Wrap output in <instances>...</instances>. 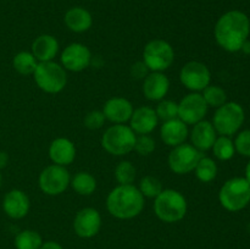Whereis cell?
Here are the masks:
<instances>
[{
	"mask_svg": "<svg viewBox=\"0 0 250 249\" xmlns=\"http://www.w3.org/2000/svg\"><path fill=\"white\" fill-rule=\"evenodd\" d=\"M250 33L249 17L239 10L226 12L217 20L214 34L217 44L229 53L241 50Z\"/></svg>",
	"mask_w": 250,
	"mask_h": 249,
	"instance_id": "cell-1",
	"label": "cell"
},
{
	"mask_svg": "<svg viewBox=\"0 0 250 249\" xmlns=\"http://www.w3.org/2000/svg\"><path fill=\"white\" fill-rule=\"evenodd\" d=\"M106 208L116 219H133L143 211L144 197L133 185H120L107 195Z\"/></svg>",
	"mask_w": 250,
	"mask_h": 249,
	"instance_id": "cell-2",
	"label": "cell"
},
{
	"mask_svg": "<svg viewBox=\"0 0 250 249\" xmlns=\"http://www.w3.org/2000/svg\"><path fill=\"white\" fill-rule=\"evenodd\" d=\"M185 195L175 189H163L154 202V212L164 222H178L187 214Z\"/></svg>",
	"mask_w": 250,
	"mask_h": 249,
	"instance_id": "cell-3",
	"label": "cell"
},
{
	"mask_svg": "<svg viewBox=\"0 0 250 249\" xmlns=\"http://www.w3.org/2000/svg\"><path fill=\"white\" fill-rule=\"evenodd\" d=\"M219 200L229 211H239L250 203V183L246 177L226 181L219 193Z\"/></svg>",
	"mask_w": 250,
	"mask_h": 249,
	"instance_id": "cell-4",
	"label": "cell"
},
{
	"mask_svg": "<svg viewBox=\"0 0 250 249\" xmlns=\"http://www.w3.org/2000/svg\"><path fill=\"white\" fill-rule=\"evenodd\" d=\"M137 136L126 124H114L104 132L102 145L111 155L122 156L134 150Z\"/></svg>",
	"mask_w": 250,
	"mask_h": 249,
	"instance_id": "cell-5",
	"label": "cell"
},
{
	"mask_svg": "<svg viewBox=\"0 0 250 249\" xmlns=\"http://www.w3.org/2000/svg\"><path fill=\"white\" fill-rule=\"evenodd\" d=\"M33 77L37 85L43 92L49 93V94L60 93L67 83L66 70L54 61L39 62L34 71Z\"/></svg>",
	"mask_w": 250,
	"mask_h": 249,
	"instance_id": "cell-6",
	"label": "cell"
},
{
	"mask_svg": "<svg viewBox=\"0 0 250 249\" xmlns=\"http://www.w3.org/2000/svg\"><path fill=\"white\" fill-rule=\"evenodd\" d=\"M175 51L168 42L154 39L146 45L143 51V62L150 72H163L172 65Z\"/></svg>",
	"mask_w": 250,
	"mask_h": 249,
	"instance_id": "cell-7",
	"label": "cell"
},
{
	"mask_svg": "<svg viewBox=\"0 0 250 249\" xmlns=\"http://www.w3.org/2000/svg\"><path fill=\"white\" fill-rule=\"evenodd\" d=\"M244 110L238 103L229 102L225 103L222 106L217 107L214 115L215 129L221 136H232L237 133L244 122Z\"/></svg>",
	"mask_w": 250,
	"mask_h": 249,
	"instance_id": "cell-8",
	"label": "cell"
},
{
	"mask_svg": "<svg viewBox=\"0 0 250 249\" xmlns=\"http://www.w3.org/2000/svg\"><path fill=\"white\" fill-rule=\"evenodd\" d=\"M39 188L48 195H59L70 186L71 176L65 166L49 165L39 175Z\"/></svg>",
	"mask_w": 250,
	"mask_h": 249,
	"instance_id": "cell-9",
	"label": "cell"
},
{
	"mask_svg": "<svg viewBox=\"0 0 250 249\" xmlns=\"http://www.w3.org/2000/svg\"><path fill=\"white\" fill-rule=\"evenodd\" d=\"M202 156V151L194 148L192 144H180L171 150L168 155V166L171 171L177 175H187L194 171Z\"/></svg>",
	"mask_w": 250,
	"mask_h": 249,
	"instance_id": "cell-10",
	"label": "cell"
},
{
	"mask_svg": "<svg viewBox=\"0 0 250 249\" xmlns=\"http://www.w3.org/2000/svg\"><path fill=\"white\" fill-rule=\"evenodd\" d=\"M180 80L187 89L198 93L210 85L211 73L208 66L203 62L189 61L181 68Z\"/></svg>",
	"mask_w": 250,
	"mask_h": 249,
	"instance_id": "cell-11",
	"label": "cell"
},
{
	"mask_svg": "<svg viewBox=\"0 0 250 249\" xmlns=\"http://www.w3.org/2000/svg\"><path fill=\"white\" fill-rule=\"evenodd\" d=\"M208 104L200 93H190L178 103V119L186 124H195L204 120Z\"/></svg>",
	"mask_w": 250,
	"mask_h": 249,
	"instance_id": "cell-12",
	"label": "cell"
},
{
	"mask_svg": "<svg viewBox=\"0 0 250 249\" xmlns=\"http://www.w3.org/2000/svg\"><path fill=\"white\" fill-rule=\"evenodd\" d=\"M92 53L82 43H72L63 49L61 54V63L65 70L80 72L89 66Z\"/></svg>",
	"mask_w": 250,
	"mask_h": 249,
	"instance_id": "cell-13",
	"label": "cell"
},
{
	"mask_svg": "<svg viewBox=\"0 0 250 249\" xmlns=\"http://www.w3.org/2000/svg\"><path fill=\"white\" fill-rule=\"evenodd\" d=\"M102 227V216L94 208L80 210L73 220V229L81 238H92L99 233Z\"/></svg>",
	"mask_w": 250,
	"mask_h": 249,
	"instance_id": "cell-14",
	"label": "cell"
},
{
	"mask_svg": "<svg viewBox=\"0 0 250 249\" xmlns=\"http://www.w3.org/2000/svg\"><path fill=\"white\" fill-rule=\"evenodd\" d=\"M133 105L129 100L125 98H111L107 100L103 107V114L105 119L116 124H124L125 122L129 121L132 114H133Z\"/></svg>",
	"mask_w": 250,
	"mask_h": 249,
	"instance_id": "cell-15",
	"label": "cell"
},
{
	"mask_svg": "<svg viewBox=\"0 0 250 249\" xmlns=\"http://www.w3.org/2000/svg\"><path fill=\"white\" fill-rule=\"evenodd\" d=\"M29 198L23 190L12 189L7 193L2 200V209L5 214L15 220L22 219L29 211Z\"/></svg>",
	"mask_w": 250,
	"mask_h": 249,
	"instance_id": "cell-16",
	"label": "cell"
},
{
	"mask_svg": "<svg viewBox=\"0 0 250 249\" xmlns=\"http://www.w3.org/2000/svg\"><path fill=\"white\" fill-rule=\"evenodd\" d=\"M159 117L155 110L150 106H141L133 110L129 124L134 133L138 134H149L158 126Z\"/></svg>",
	"mask_w": 250,
	"mask_h": 249,
	"instance_id": "cell-17",
	"label": "cell"
},
{
	"mask_svg": "<svg viewBox=\"0 0 250 249\" xmlns=\"http://www.w3.org/2000/svg\"><path fill=\"white\" fill-rule=\"evenodd\" d=\"M217 138V132L214 124L209 121L202 120L193 126L190 132L192 145L199 151H207L212 148Z\"/></svg>",
	"mask_w": 250,
	"mask_h": 249,
	"instance_id": "cell-18",
	"label": "cell"
},
{
	"mask_svg": "<svg viewBox=\"0 0 250 249\" xmlns=\"http://www.w3.org/2000/svg\"><path fill=\"white\" fill-rule=\"evenodd\" d=\"M170 89V81L163 72H149L144 78L143 93L146 99L151 102H160Z\"/></svg>",
	"mask_w": 250,
	"mask_h": 249,
	"instance_id": "cell-19",
	"label": "cell"
},
{
	"mask_svg": "<svg viewBox=\"0 0 250 249\" xmlns=\"http://www.w3.org/2000/svg\"><path fill=\"white\" fill-rule=\"evenodd\" d=\"M188 127L182 120L173 119L165 121L160 128V136L164 143L168 146H177L180 144H183L186 139L188 138Z\"/></svg>",
	"mask_w": 250,
	"mask_h": 249,
	"instance_id": "cell-20",
	"label": "cell"
},
{
	"mask_svg": "<svg viewBox=\"0 0 250 249\" xmlns=\"http://www.w3.org/2000/svg\"><path fill=\"white\" fill-rule=\"evenodd\" d=\"M49 158L55 165L67 166L73 163L76 158V146L70 139L56 138L49 146Z\"/></svg>",
	"mask_w": 250,
	"mask_h": 249,
	"instance_id": "cell-21",
	"label": "cell"
},
{
	"mask_svg": "<svg viewBox=\"0 0 250 249\" xmlns=\"http://www.w3.org/2000/svg\"><path fill=\"white\" fill-rule=\"evenodd\" d=\"M59 51V42L50 34H42L32 43V54L37 61H53Z\"/></svg>",
	"mask_w": 250,
	"mask_h": 249,
	"instance_id": "cell-22",
	"label": "cell"
},
{
	"mask_svg": "<svg viewBox=\"0 0 250 249\" xmlns=\"http://www.w3.org/2000/svg\"><path fill=\"white\" fill-rule=\"evenodd\" d=\"M66 27L76 33H83L92 27L93 17L88 10L83 7H71L63 17Z\"/></svg>",
	"mask_w": 250,
	"mask_h": 249,
	"instance_id": "cell-23",
	"label": "cell"
},
{
	"mask_svg": "<svg viewBox=\"0 0 250 249\" xmlns=\"http://www.w3.org/2000/svg\"><path fill=\"white\" fill-rule=\"evenodd\" d=\"M70 185L72 186L73 190L80 195H90L97 189V181L94 176L85 171L76 173L71 180Z\"/></svg>",
	"mask_w": 250,
	"mask_h": 249,
	"instance_id": "cell-24",
	"label": "cell"
},
{
	"mask_svg": "<svg viewBox=\"0 0 250 249\" xmlns=\"http://www.w3.org/2000/svg\"><path fill=\"white\" fill-rule=\"evenodd\" d=\"M12 65H14V68L20 75L28 76L33 75L38 62H37V59L34 58L32 53H29V51H20L19 54L15 55L14 60H12Z\"/></svg>",
	"mask_w": 250,
	"mask_h": 249,
	"instance_id": "cell-25",
	"label": "cell"
},
{
	"mask_svg": "<svg viewBox=\"0 0 250 249\" xmlns=\"http://www.w3.org/2000/svg\"><path fill=\"white\" fill-rule=\"evenodd\" d=\"M195 176L200 182H211L217 176V165L209 156H202L194 168Z\"/></svg>",
	"mask_w": 250,
	"mask_h": 249,
	"instance_id": "cell-26",
	"label": "cell"
},
{
	"mask_svg": "<svg viewBox=\"0 0 250 249\" xmlns=\"http://www.w3.org/2000/svg\"><path fill=\"white\" fill-rule=\"evenodd\" d=\"M43 244L42 236L32 229L21 231L15 237V247L16 249H39Z\"/></svg>",
	"mask_w": 250,
	"mask_h": 249,
	"instance_id": "cell-27",
	"label": "cell"
},
{
	"mask_svg": "<svg viewBox=\"0 0 250 249\" xmlns=\"http://www.w3.org/2000/svg\"><path fill=\"white\" fill-rule=\"evenodd\" d=\"M212 151L219 160L227 161L233 158L236 148H234L233 141L229 137L221 136L215 141L214 145H212Z\"/></svg>",
	"mask_w": 250,
	"mask_h": 249,
	"instance_id": "cell-28",
	"label": "cell"
},
{
	"mask_svg": "<svg viewBox=\"0 0 250 249\" xmlns=\"http://www.w3.org/2000/svg\"><path fill=\"white\" fill-rule=\"evenodd\" d=\"M203 98L207 102L208 106L212 107H220L227 103V94L221 87L217 85H208L204 90H203Z\"/></svg>",
	"mask_w": 250,
	"mask_h": 249,
	"instance_id": "cell-29",
	"label": "cell"
},
{
	"mask_svg": "<svg viewBox=\"0 0 250 249\" xmlns=\"http://www.w3.org/2000/svg\"><path fill=\"white\" fill-rule=\"evenodd\" d=\"M137 170L131 161H121L115 168V178L120 185H132L136 180Z\"/></svg>",
	"mask_w": 250,
	"mask_h": 249,
	"instance_id": "cell-30",
	"label": "cell"
},
{
	"mask_svg": "<svg viewBox=\"0 0 250 249\" xmlns=\"http://www.w3.org/2000/svg\"><path fill=\"white\" fill-rule=\"evenodd\" d=\"M139 190L146 198H156L163 190V185L154 176H146L139 182Z\"/></svg>",
	"mask_w": 250,
	"mask_h": 249,
	"instance_id": "cell-31",
	"label": "cell"
},
{
	"mask_svg": "<svg viewBox=\"0 0 250 249\" xmlns=\"http://www.w3.org/2000/svg\"><path fill=\"white\" fill-rule=\"evenodd\" d=\"M156 115L159 120H163L164 122L168 120L177 119L178 117V104L172 100H160L155 109Z\"/></svg>",
	"mask_w": 250,
	"mask_h": 249,
	"instance_id": "cell-32",
	"label": "cell"
},
{
	"mask_svg": "<svg viewBox=\"0 0 250 249\" xmlns=\"http://www.w3.org/2000/svg\"><path fill=\"white\" fill-rule=\"evenodd\" d=\"M154 149H155V141L149 134H139L136 138L134 150L139 155H150L154 151Z\"/></svg>",
	"mask_w": 250,
	"mask_h": 249,
	"instance_id": "cell-33",
	"label": "cell"
},
{
	"mask_svg": "<svg viewBox=\"0 0 250 249\" xmlns=\"http://www.w3.org/2000/svg\"><path fill=\"white\" fill-rule=\"evenodd\" d=\"M234 143V148L238 151L241 155L248 156L250 158V129H246V131L241 132L237 136Z\"/></svg>",
	"mask_w": 250,
	"mask_h": 249,
	"instance_id": "cell-34",
	"label": "cell"
},
{
	"mask_svg": "<svg viewBox=\"0 0 250 249\" xmlns=\"http://www.w3.org/2000/svg\"><path fill=\"white\" fill-rule=\"evenodd\" d=\"M105 116L103 111L99 110H93V111L88 112L84 117V126L89 129H99L104 126Z\"/></svg>",
	"mask_w": 250,
	"mask_h": 249,
	"instance_id": "cell-35",
	"label": "cell"
},
{
	"mask_svg": "<svg viewBox=\"0 0 250 249\" xmlns=\"http://www.w3.org/2000/svg\"><path fill=\"white\" fill-rule=\"evenodd\" d=\"M131 73L134 78H146L149 75V68L143 61H138L132 66Z\"/></svg>",
	"mask_w": 250,
	"mask_h": 249,
	"instance_id": "cell-36",
	"label": "cell"
},
{
	"mask_svg": "<svg viewBox=\"0 0 250 249\" xmlns=\"http://www.w3.org/2000/svg\"><path fill=\"white\" fill-rule=\"evenodd\" d=\"M39 249H63V248L58 243V242L49 241V242H45V243L42 244L41 248Z\"/></svg>",
	"mask_w": 250,
	"mask_h": 249,
	"instance_id": "cell-37",
	"label": "cell"
},
{
	"mask_svg": "<svg viewBox=\"0 0 250 249\" xmlns=\"http://www.w3.org/2000/svg\"><path fill=\"white\" fill-rule=\"evenodd\" d=\"M7 155L6 153H4V151H0V168L1 167H5L7 164Z\"/></svg>",
	"mask_w": 250,
	"mask_h": 249,
	"instance_id": "cell-38",
	"label": "cell"
},
{
	"mask_svg": "<svg viewBox=\"0 0 250 249\" xmlns=\"http://www.w3.org/2000/svg\"><path fill=\"white\" fill-rule=\"evenodd\" d=\"M241 50L243 51L244 54H247V55H250V42L249 41H247L246 43H244L243 45H242Z\"/></svg>",
	"mask_w": 250,
	"mask_h": 249,
	"instance_id": "cell-39",
	"label": "cell"
},
{
	"mask_svg": "<svg viewBox=\"0 0 250 249\" xmlns=\"http://www.w3.org/2000/svg\"><path fill=\"white\" fill-rule=\"evenodd\" d=\"M246 178L247 181L250 183V161L248 163V165H247L246 167Z\"/></svg>",
	"mask_w": 250,
	"mask_h": 249,
	"instance_id": "cell-40",
	"label": "cell"
},
{
	"mask_svg": "<svg viewBox=\"0 0 250 249\" xmlns=\"http://www.w3.org/2000/svg\"><path fill=\"white\" fill-rule=\"evenodd\" d=\"M0 186H1V173H0Z\"/></svg>",
	"mask_w": 250,
	"mask_h": 249,
	"instance_id": "cell-41",
	"label": "cell"
},
{
	"mask_svg": "<svg viewBox=\"0 0 250 249\" xmlns=\"http://www.w3.org/2000/svg\"><path fill=\"white\" fill-rule=\"evenodd\" d=\"M248 231H249V232H250V224H249V225H248Z\"/></svg>",
	"mask_w": 250,
	"mask_h": 249,
	"instance_id": "cell-42",
	"label": "cell"
}]
</instances>
